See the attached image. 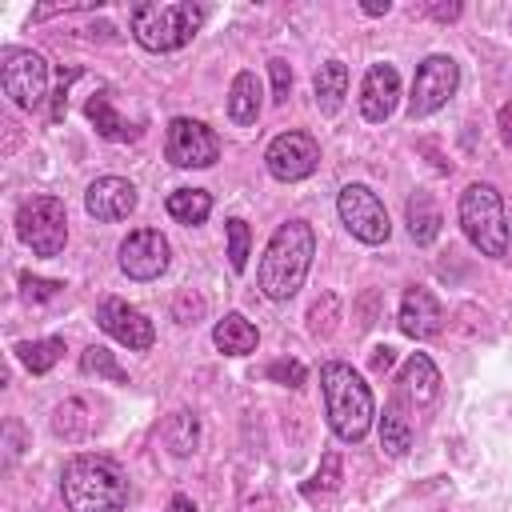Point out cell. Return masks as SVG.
Listing matches in <instances>:
<instances>
[{"label":"cell","mask_w":512,"mask_h":512,"mask_svg":"<svg viewBox=\"0 0 512 512\" xmlns=\"http://www.w3.org/2000/svg\"><path fill=\"white\" fill-rule=\"evenodd\" d=\"M312 256H316V232L312 224L304 220H288L272 232L264 256H260V268H256V280H260V292L268 300H292L312 268Z\"/></svg>","instance_id":"6da1fadb"},{"label":"cell","mask_w":512,"mask_h":512,"mask_svg":"<svg viewBox=\"0 0 512 512\" xmlns=\"http://www.w3.org/2000/svg\"><path fill=\"white\" fill-rule=\"evenodd\" d=\"M320 392H324L328 428L344 444H360L368 436V428H372V416H376L372 388L364 384V376L344 360H328L320 368Z\"/></svg>","instance_id":"7a4b0ae2"},{"label":"cell","mask_w":512,"mask_h":512,"mask_svg":"<svg viewBox=\"0 0 512 512\" xmlns=\"http://www.w3.org/2000/svg\"><path fill=\"white\" fill-rule=\"evenodd\" d=\"M68 512H120L128 504V476L108 456H72L60 476Z\"/></svg>","instance_id":"3957f363"},{"label":"cell","mask_w":512,"mask_h":512,"mask_svg":"<svg viewBox=\"0 0 512 512\" xmlns=\"http://www.w3.org/2000/svg\"><path fill=\"white\" fill-rule=\"evenodd\" d=\"M204 16H208V8H200V4H136L132 36L148 52H176L200 32Z\"/></svg>","instance_id":"277c9868"},{"label":"cell","mask_w":512,"mask_h":512,"mask_svg":"<svg viewBox=\"0 0 512 512\" xmlns=\"http://www.w3.org/2000/svg\"><path fill=\"white\" fill-rule=\"evenodd\" d=\"M460 228L472 248L484 256H504L508 252V220H504V200L492 184H468L460 192Z\"/></svg>","instance_id":"5b68a950"},{"label":"cell","mask_w":512,"mask_h":512,"mask_svg":"<svg viewBox=\"0 0 512 512\" xmlns=\"http://www.w3.org/2000/svg\"><path fill=\"white\" fill-rule=\"evenodd\" d=\"M16 232L20 240L36 252V256H56L64 252V240H68V212H64V200L56 196H32L20 204L16 212Z\"/></svg>","instance_id":"8992f818"},{"label":"cell","mask_w":512,"mask_h":512,"mask_svg":"<svg viewBox=\"0 0 512 512\" xmlns=\"http://www.w3.org/2000/svg\"><path fill=\"white\" fill-rule=\"evenodd\" d=\"M0 84L4 96L16 108H40V100L48 96V64L40 52L32 48H8L4 64H0Z\"/></svg>","instance_id":"52a82bcc"},{"label":"cell","mask_w":512,"mask_h":512,"mask_svg":"<svg viewBox=\"0 0 512 512\" xmlns=\"http://www.w3.org/2000/svg\"><path fill=\"white\" fill-rule=\"evenodd\" d=\"M336 212L344 220V228L364 240V244H384L392 224H388V212L380 204V196L368 188V184H344L340 196H336Z\"/></svg>","instance_id":"ba28073f"},{"label":"cell","mask_w":512,"mask_h":512,"mask_svg":"<svg viewBox=\"0 0 512 512\" xmlns=\"http://www.w3.org/2000/svg\"><path fill=\"white\" fill-rule=\"evenodd\" d=\"M456 84H460V64L452 56H444V52L424 56L420 68H416V80H412V96H408L412 120L432 116L436 108H444L448 96L456 92Z\"/></svg>","instance_id":"9c48e42d"},{"label":"cell","mask_w":512,"mask_h":512,"mask_svg":"<svg viewBox=\"0 0 512 512\" xmlns=\"http://www.w3.org/2000/svg\"><path fill=\"white\" fill-rule=\"evenodd\" d=\"M164 156L176 168H208L220 160V140L208 124L192 120V116H176L168 124V140H164Z\"/></svg>","instance_id":"30bf717a"},{"label":"cell","mask_w":512,"mask_h":512,"mask_svg":"<svg viewBox=\"0 0 512 512\" xmlns=\"http://www.w3.org/2000/svg\"><path fill=\"white\" fill-rule=\"evenodd\" d=\"M264 164L276 180L292 184V180H304L316 172L320 164V144L308 136V132H280L268 148H264Z\"/></svg>","instance_id":"8fae6325"},{"label":"cell","mask_w":512,"mask_h":512,"mask_svg":"<svg viewBox=\"0 0 512 512\" xmlns=\"http://www.w3.org/2000/svg\"><path fill=\"white\" fill-rule=\"evenodd\" d=\"M168 240L156 228H136L120 240V272L128 280H156L168 268Z\"/></svg>","instance_id":"7c38bea8"},{"label":"cell","mask_w":512,"mask_h":512,"mask_svg":"<svg viewBox=\"0 0 512 512\" xmlns=\"http://www.w3.org/2000/svg\"><path fill=\"white\" fill-rule=\"evenodd\" d=\"M96 324H100L116 344H124V348H132V352H144V348H152V340H156L152 320H148L140 308H132L128 300H116V296L96 308Z\"/></svg>","instance_id":"4fadbf2b"},{"label":"cell","mask_w":512,"mask_h":512,"mask_svg":"<svg viewBox=\"0 0 512 512\" xmlns=\"http://www.w3.org/2000/svg\"><path fill=\"white\" fill-rule=\"evenodd\" d=\"M400 100V72L392 64H372L360 80V116L368 124H384Z\"/></svg>","instance_id":"5bb4252c"},{"label":"cell","mask_w":512,"mask_h":512,"mask_svg":"<svg viewBox=\"0 0 512 512\" xmlns=\"http://www.w3.org/2000/svg\"><path fill=\"white\" fill-rule=\"evenodd\" d=\"M400 332L404 336H412V340H432V336H440V328H444V308H440V300L428 292V288H420V284H412L408 292H404V300H400Z\"/></svg>","instance_id":"9a60e30c"},{"label":"cell","mask_w":512,"mask_h":512,"mask_svg":"<svg viewBox=\"0 0 512 512\" xmlns=\"http://www.w3.org/2000/svg\"><path fill=\"white\" fill-rule=\"evenodd\" d=\"M84 208L96 220H124L136 208V184L124 176H100L84 192Z\"/></svg>","instance_id":"2e32d148"},{"label":"cell","mask_w":512,"mask_h":512,"mask_svg":"<svg viewBox=\"0 0 512 512\" xmlns=\"http://www.w3.org/2000/svg\"><path fill=\"white\" fill-rule=\"evenodd\" d=\"M396 396L416 412V408H424V404H432L436 396H440V372H436V364L424 356V352H412L408 360H404V368H400V376H396Z\"/></svg>","instance_id":"e0dca14e"},{"label":"cell","mask_w":512,"mask_h":512,"mask_svg":"<svg viewBox=\"0 0 512 512\" xmlns=\"http://www.w3.org/2000/svg\"><path fill=\"white\" fill-rule=\"evenodd\" d=\"M412 408L392 392V400H388V408H384V416H380V448L388 452V456H404L408 448H412V436H416V428H412V416H408Z\"/></svg>","instance_id":"ac0fdd59"},{"label":"cell","mask_w":512,"mask_h":512,"mask_svg":"<svg viewBox=\"0 0 512 512\" xmlns=\"http://www.w3.org/2000/svg\"><path fill=\"white\" fill-rule=\"evenodd\" d=\"M212 344L224 352V356H248L256 344H260V332L252 320H244L240 312H228L224 320H216L212 328Z\"/></svg>","instance_id":"d6986e66"},{"label":"cell","mask_w":512,"mask_h":512,"mask_svg":"<svg viewBox=\"0 0 512 512\" xmlns=\"http://www.w3.org/2000/svg\"><path fill=\"white\" fill-rule=\"evenodd\" d=\"M312 92H316V108L324 116H336L340 104H344V96H348V68L340 60L320 64L316 76H312Z\"/></svg>","instance_id":"ffe728a7"},{"label":"cell","mask_w":512,"mask_h":512,"mask_svg":"<svg viewBox=\"0 0 512 512\" xmlns=\"http://www.w3.org/2000/svg\"><path fill=\"white\" fill-rule=\"evenodd\" d=\"M256 116H260V80H256V72H236L232 88H228V120L248 128V124H256Z\"/></svg>","instance_id":"44dd1931"},{"label":"cell","mask_w":512,"mask_h":512,"mask_svg":"<svg viewBox=\"0 0 512 512\" xmlns=\"http://www.w3.org/2000/svg\"><path fill=\"white\" fill-rule=\"evenodd\" d=\"M404 216H408V232L416 244H432L440 236V208L428 192H412L404 204Z\"/></svg>","instance_id":"7402d4cb"},{"label":"cell","mask_w":512,"mask_h":512,"mask_svg":"<svg viewBox=\"0 0 512 512\" xmlns=\"http://www.w3.org/2000/svg\"><path fill=\"white\" fill-rule=\"evenodd\" d=\"M164 208H168V216H172L176 224L192 228V224H204V220H208L212 196H208L204 188H176V192H168Z\"/></svg>","instance_id":"603a6c76"},{"label":"cell","mask_w":512,"mask_h":512,"mask_svg":"<svg viewBox=\"0 0 512 512\" xmlns=\"http://www.w3.org/2000/svg\"><path fill=\"white\" fill-rule=\"evenodd\" d=\"M88 120L96 124V132H100L104 140H132V136H136V128H132L124 116H116L108 92H96V96L88 100Z\"/></svg>","instance_id":"cb8c5ba5"},{"label":"cell","mask_w":512,"mask_h":512,"mask_svg":"<svg viewBox=\"0 0 512 512\" xmlns=\"http://www.w3.org/2000/svg\"><path fill=\"white\" fill-rule=\"evenodd\" d=\"M52 432L60 440H84L92 432V416H88V404L84 400H64L56 404L52 412Z\"/></svg>","instance_id":"d4e9b609"},{"label":"cell","mask_w":512,"mask_h":512,"mask_svg":"<svg viewBox=\"0 0 512 512\" xmlns=\"http://www.w3.org/2000/svg\"><path fill=\"white\" fill-rule=\"evenodd\" d=\"M160 440L168 444L172 456H192V452H196V440H200L196 416H192V412H172V420L160 428Z\"/></svg>","instance_id":"484cf974"},{"label":"cell","mask_w":512,"mask_h":512,"mask_svg":"<svg viewBox=\"0 0 512 512\" xmlns=\"http://www.w3.org/2000/svg\"><path fill=\"white\" fill-rule=\"evenodd\" d=\"M16 356L24 360V368L28 372H48L60 356H64V340L60 336H44V340H24V344H16Z\"/></svg>","instance_id":"4316f807"},{"label":"cell","mask_w":512,"mask_h":512,"mask_svg":"<svg viewBox=\"0 0 512 512\" xmlns=\"http://www.w3.org/2000/svg\"><path fill=\"white\" fill-rule=\"evenodd\" d=\"M80 368L88 372V376H108L112 384H128V372L112 360V352L108 348H100V344H92V348H84V356H80Z\"/></svg>","instance_id":"83f0119b"},{"label":"cell","mask_w":512,"mask_h":512,"mask_svg":"<svg viewBox=\"0 0 512 512\" xmlns=\"http://www.w3.org/2000/svg\"><path fill=\"white\" fill-rule=\"evenodd\" d=\"M224 232H228V264H232V272H244L248 268V224L240 220V216H232L228 224H224Z\"/></svg>","instance_id":"f1b7e54d"},{"label":"cell","mask_w":512,"mask_h":512,"mask_svg":"<svg viewBox=\"0 0 512 512\" xmlns=\"http://www.w3.org/2000/svg\"><path fill=\"white\" fill-rule=\"evenodd\" d=\"M60 288H64V284L44 280V276H32V272L20 276V296H24V300H36V304H40V300H52Z\"/></svg>","instance_id":"f546056e"},{"label":"cell","mask_w":512,"mask_h":512,"mask_svg":"<svg viewBox=\"0 0 512 512\" xmlns=\"http://www.w3.org/2000/svg\"><path fill=\"white\" fill-rule=\"evenodd\" d=\"M268 380L288 384V388H300V384L308 380V372H304L300 360H272V364H268Z\"/></svg>","instance_id":"4dcf8cb0"},{"label":"cell","mask_w":512,"mask_h":512,"mask_svg":"<svg viewBox=\"0 0 512 512\" xmlns=\"http://www.w3.org/2000/svg\"><path fill=\"white\" fill-rule=\"evenodd\" d=\"M268 72H272V100L284 104L288 92H292V68H288V60H268Z\"/></svg>","instance_id":"1f68e13d"},{"label":"cell","mask_w":512,"mask_h":512,"mask_svg":"<svg viewBox=\"0 0 512 512\" xmlns=\"http://www.w3.org/2000/svg\"><path fill=\"white\" fill-rule=\"evenodd\" d=\"M336 476H340V460H336V456H328V460H324V476L316 472V484H308L304 492H316V488H336Z\"/></svg>","instance_id":"d6a6232c"},{"label":"cell","mask_w":512,"mask_h":512,"mask_svg":"<svg viewBox=\"0 0 512 512\" xmlns=\"http://www.w3.org/2000/svg\"><path fill=\"white\" fill-rule=\"evenodd\" d=\"M392 364H396V348H388V344L372 348V372H388Z\"/></svg>","instance_id":"836d02e7"},{"label":"cell","mask_w":512,"mask_h":512,"mask_svg":"<svg viewBox=\"0 0 512 512\" xmlns=\"http://www.w3.org/2000/svg\"><path fill=\"white\" fill-rule=\"evenodd\" d=\"M500 140H504V148L512 152V100L500 108Z\"/></svg>","instance_id":"e575fe53"},{"label":"cell","mask_w":512,"mask_h":512,"mask_svg":"<svg viewBox=\"0 0 512 512\" xmlns=\"http://www.w3.org/2000/svg\"><path fill=\"white\" fill-rule=\"evenodd\" d=\"M240 512H280V504H276L272 496H260V500H244Z\"/></svg>","instance_id":"d590c367"},{"label":"cell","mask_w":512,"mask_h":512,"mask_svg":"<svg viewBox=\"0 0 512 512\" xmlns=\"http://www.w3.org/2000/svg\"><path fill=\"white\" fill-rule=\"evenodd\" d=\"M432 16H436V20H456V16H460V4H436Z\"/></svg>","instance_id":"8d00e7d4"},{"label":"cell","mask_w":512,"mask_h":512,"mask_svg":"<svg viewBox=\"0 0 512 512\" xmlns=\"http://www.w3.org/2000/svg\"><path fill=\"white\" fill-rule=\"evenodd\" d=\"M360 8H364V12H368V16H384V12H388V8H392V4H388V0H364V4H360Z\"/></svg>","instance_id":"74e56055"},{"label":"cell","mask_w":512,"mask_h":512,"mask_svg":"<svg viewBox=\"0 0 512 512\" xmlns=\"http://www.w3.org/2000/svg\"><path fill=\"white\" fill-rule=\"evenodd\" d=\"M172 512H196L188 496H172Z\"/></svg>","instance_id":"f35d334b"}]
</instances>
